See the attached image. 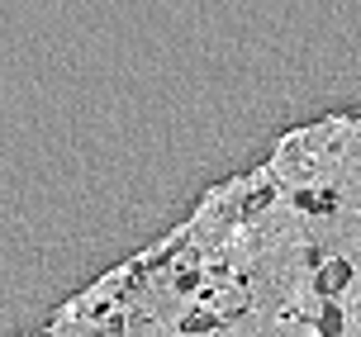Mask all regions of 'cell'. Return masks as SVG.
I'll list each match as a JSON object with an SVG mask.
<instances>
[{
  "label": "cell",
  "mask_w": 361,
  "mask_h": 337,
  "mask_svg": "<svg viewBox=\"0 0 361 337\" xmlns=\"http://www.w3.org/2000/svg\"><path fill=\"white\" fill-rule=\"evenodd\" d=\"M338 328H343V314H338V309H324V333L333 337Z\"/></svg>",
  "instance_id": "7a4b0ae2"
},
{
  "label": "cell",
  "mask_w": 361,
  "mask_h": 337,
  "mask_svg": "<svg viewBox=\"0 0 361 337\" xmlns=\"http://www.w3.org/2000/svg\"><path fill=\"white\" fill-rule=\"evenodd\" d=\"M343 281H347V266H343V262H333V266H324V271H319V290H324V295L343 290Z\"/></svg>",
  "instance_id": "6da1fadb"
}]
</instances>
